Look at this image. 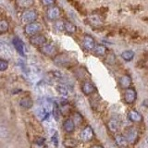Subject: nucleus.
Segmentation results:
<instances>
[{
  "mask_svg": "<svg viewBox=\"0 0 148 148\" xmlns=\"http://www.w3.org/2000/svg\"><path fill=\"white\" fill-rule=\"evenodd\" d=\"M53 61L58 67L69 68L73 63L74 60H73V58L69 54L61 53V54H58V56H56L53 58Z\"/></svg>",
  "mask_w": 148,
  "mask_h": 148,
  "instance_id": "nucleus-1",
  "label": "nucleus"
},
{
  "mask_svg": "<svg viewBox=\"0 0 148 148\" xmlns=\"http://www.w3.org/2000/svg\"><path fill=\"white\" fill-rule=\"evenodd\" d=\"M37 18H38V13H37L36 10L32 8H29V9H24L21 13V21L23 24H30V23L35 22Z\"/></svg>",
  "mask_w": 148,
  "mask_h": 148,
  "instance_id": "nucleus-2",
  "label": "nucleus"
},
{
  "mask_svg": "<svg viewBox=\"0 0 148 148\" xmlns=\"http://www.w3.org/2000/svg\"><path fill=\"white\" fill-rule=\"evenodd\" d=\"M23 30H24V34L26 35L32 37L36 34H40V32L43 31V25H42L40 22L35 21V22L30 23V24L24 25Z\"/></svg>",
  "mask_w": 148,
  "mask_h": 148,
  "instance_id": "nucleus-3",
  "label": "nucleus"
},
{
  "mask_svg": "<svg viewBox=\"0 0 148 148\" xmlns=\"http://www.w3.org/2000/svg\"><path fill=\"white\" fill-rule=\"evenodd\" d=\"M39 51L43 55L46 56V57H49L52 58H54L56 56L58 55V47L53 43H46L45 45L42 46L41 48H39Z\"/></svg>",
  "mask_w": 148,
  "mask_h": 148,
  "instance_id": "nucleus-4",
  "label": "nucleus"
},
{
  "mask_svg": "<svg viewBox=\"0 0 148 148\" xmlns=\"http://www.w3.org/2000/svg\"><path fill=\"white\" fill-rule=\"evenodd\" d=\"M94 137H95V132L91 126H86L85 128H83L80 133V139L83 143L91 142L94 139Z\"/></svg>",
  "mask_w": 148,
  "mask_h": 148,
  "instance_id": "nucleus-5",
  "label": "nucleus"
},
{
  "mask_svg": "<svg viewBox=\"0 0 148 148\" xmlns=\"http://www.w3.org/2000/svg\"><path fill=\"white\" fill-rule=\"evenodd\" d=\"M123 98L124 102L128 105H132L134 102L137 99V92L136 90L134 89L133 87L128 88V89L125 90L124 95H123Z\"/></svg>",
  "mask_w": 148,
  "mask_h": 148,
  "instance_id": "nucleus-6",
  "label": "nucleus"
},
{
  "mask_svg": "<svg viewBox=\"0 0 148 148\" xmlns=\"http://www.w3.org/2000/svg\"><path fill=\"white\" fill-rule=\"evenodd\" d=\"M125 137L127 138L129 143H135L139 138V132L135 127H129L126 131H125Z\"/></svg>",
  "mask_w": 148,
  "mask_h": 148,
  "instance_id": "nucleus-7",
  "label": "nucleus"
},
{
  "mask_svg": "<svg viewBox=\"0 0 148 148\" xmlns=\"http://www.w3.org/2000/svg\"><path fill=\"white\" fill-rule=\"evenodd\" d=\"M29 42L32 46H34V47L41 48L42 46L47 43V40H46V37L44 34H36L34 36L30 37Z\"/></svg>",
  "mask_w": 148,
  "mask_h": 148,
  "instance_id": "nucleus-8",
  "label": "nucleus"
},
{
  "mask_svg": "<svg viewBox=\"0 0 148 148\" xmlns=\"http://www.w3.org/2000/svg\"><path fill=\"white\" fill-rule=\"evenodd\" d=\"M45 16H46V18H47V20H49L50 21H56L59 20V17H60L59 8L57 6L48 8L47 9H46Z\"/></svg>",
  "mask_w": 148,
  "mask_h": 148,
  "instance_id": "nucleus-9",
  "label": "nucleus"
},
{
  "mask_svg": "<svg viewBox=\"0 0 148 148\" xmlns=\"http://www.w3.org/2000/svg\"><path fill=\"white\" fill-rule=\"evenodd\" d=\"M82 46L83 48L87 51H94L95 47V41L92 38V36L89 35V34H84L82 37Z\"/></svg>",
  "mask_w": 148,
  "mask_h": 148,
  "instance_id": "nucleus-10",
  "label": "nucleus"
},
{
  "mask_svg": "<svg viewBox=\"0 0 148 148\" xmlns=\"http://www.w3.org/2000/svg\"><path fill=\"white\" fill-rule=\"evenodd\" d=\"M82 91L85 95H91L96 92V87L90 81H83L82 83Z\"/></svg>",
  "mask_w": 148,
  "mask_h": 148,
  "instance_id": "nucleus-11",
  "label": "nucleus"
},
{
  "mask_svg": "<svg viewBox=\"0 0 148 148\" xmlns=\"http://www.w3.org/2000/svg\"><path fill=\"white\" fill-rule=\"evenodd\" d=\"M13 45L17 52L20 54L21 57H25V45L24 43L18 38V37H14L13 38Z\"/></svg>",
  "mask_w": 148,
  "mask_h": 148,
  "instance_id": "nucleus-12",
  "label": "nucleus"
},
{
  "mask_svg": "<svg viewBox=\"0 0 148 148\" xmlns=\"http://www.w3.org/2000/svg\"><path fill=\"white\" fill-rule=\"evenodd\" d=\"M108 128L111 132H117L120 128V119L118 117H112L108 122Z\"/></svg>",
  "mask_w": 148,
  "mask_h": 148,
  "instance_id": "nucleus-13",
  "label": "nucleus"
},
{
  "mask_svg": "<svg viewBox=\"0 0 148 148\" xmlns=\"http://www.w3.org/2000/svg\"><path fill=\"white\" fill-rule=\"evenodd\" d=\"M119 84L122 89L126 90L128 88H131L132 84V79L130 75H122L119 79Z\"/></svg>",
  "mask_w": 148,
  "mask_h": 148,
  "instance_id": "nucleus-14",
  "label": "nucleus"
},
{
  "mask_svg": "<svg viewBox=\"0 0 148 148\" xmlns=\"http://www.w3.org/2000/svg\"><path fill=\"white\" fill-rule=\"evenodd\" d=\"M128 119L131 120L132 122H135V123H139L143 121V116L142 114L137 111L136 109H132L128 114Z\"/></svg>",
  "mask_w": 148,
  "mask_h": 148,
  "instance_id": "nucleus-15",
  "label": "nucleus"
},
{
  "mask_svg": "<svg viewBox=\"0 0 148 148\" xmlns=\"http://www.w3.org/2000/svg\"><path fill=\"white\" fill-rule=\"evenodd\" d=\"M75 127H76V125L74 123L73 119H65L62 124V128L65 131V132H67V133H72L74 132V130H75Z\"/></svg>",
  "mask_w": 148,
  "mask_h": 148,
  "instance_id": "nucleus-16",
  "label": "nucleus"
},
{
  "mask_svg": "<svg viewBox=\"0 0 148 148\" xmlns=\"http://www.w3.org/2000/svg\"><path fill=\"white\" fill-rule=\"evenodd\" d=\"M114 140L116 145L120 148H126L129 145L127 138L125 137V135H122V134H117V135H115Z\"/></svg>",
  "mask_w": 148,
  "mask_h": 148,
  "instance_id": "nucleus-17",
  "label": "nucleus"
},
{
  "mask_svg": "<svg viewBox=\"0 0 148 148\" xmlns=\"http://www.w3.org/2000/svg\"><path fill=\"white\" fill-rule=\"evenodd\" d=\"M108 47L106 45L102 44H97L94 49V53L98 57H106L108 55Z\"/></svg>",
  "mask_w": 148,
  "mask_h": 148,
  "instance_id": "nucleus-18",
  "label": "nucleus"
},
{
  "mask_svg": "<svg viewBox=\"0 0 148 148\" xmlns=\"http://www.w3.org/2000/svg\"><path fill=\"white\" fill-rule=\"evenodd\" d=\"M17 5L21 8L29 9L31 8L34 4V0H16Z\"/></svg>",
  "mask_w": 148,
  "mask_h": 148,
  "instance_id": "nucleus-19",
  "label": "nucleus"
},
{
  "mask_svg": "<svg viewBox=\"0 0 148 148\" xmlns=\"http://www.w3.org/2000/svg\"><path fill=\"white\" fill-rule=\"evenodd\" d=\"M20 106L22 108L30 109L32 108V106H34V101H32V99L30 98V97H24V98L20 100Z\"/></svg>",
  "mask_w": 148,
  "mask_h": 148,
  "instance_id": "nucleus-20",
  "label": "nucleus"
},
{
  "mask_svg": "<svg viewBox=\"0 0 148 148\" xmlns=\"http://www.w3.org/2000/svg\"><path fill=\"white\" fill-rule=\"evenodd\" d=\"M65 32L69 34H73L77 32V27L71 21H65Z\"/></svg>",
  "mask_w": 148,
  "mask_h": 148,
  "instance_id": "nucleus-21",
  "label": "nucleus"
},
{
  "mask_svg": "<svg viewBox=\"0 0 148 148\" xmlns=\"http://www.w3.org/2000/svg\"><path fill=\"white\" fill-rule=\"evenodd\" d=\"M88 21H89V23L92 26H98L101 24V18L100 16L97 15V14H92L89 17H88Z\"/></svg>",
  "mask_w": 148,
  "mask_h": 148,
  "instance_id": "nucleus-22",
  "label": "nucleus"
},
{
  "mask_svg": "<svg viewBox=\"0 0 148 148\" xmlns=\"http://www.w3.org/2000/svg\"><path fill=\"white\" fill-rule=\"evenodd\" d=\"M63 145L66 148H75L78 145V141L74 138H67L64 140Z\"/></svg>",
  "mask_w": 148,
  "mask_h": 148,
  "instance_id": "nucleus-23",
  "label": "nucleus"
},
{
  "mask_svg": "<svg viewBox=\"0 0 148 148\" xmlns=\"http://www.w3.org/2000/svg\"><path fill=\"white\" fill-rule=\"evenodd\" d=\"M134 52L132 50H125L121 53V58L122 59H124L125 61H132L134 58Z\"/></svg>",
  "mask_w": 148,
  "mask_h": 148,
  "instance_id": "nucleus-24",
  "label": "nucleus"
},
{
  "mask_svg": "<svg viewBox=\"0 0 148 148\" xmlns=\"http://www.w3.org/2000/svg\"><path fill=\"white\" fill-rule=\"evenodd\" d=\"M54 29L58 32H65V21L62 20H58L54 22Z\"/></svg>",
  "mask_w": 148,
  "mask_h": 148,
  "instance_id": "nucleus-25",
  "label": "nucleus"
},
{
  "mask_svg": "<svg viewBox=\"0 0 148 148\" xmlns=\"http://www.w3.org/2000/svg\"><path fill=\"white\" fill-rule=\"evenodd\" d=\"M8 29H9L8 21L7 20H5V18H2V20L0 21V32H1V34H6L8 31Z\"/></svg>",
  "mask_w": 148,
  "mask_h": 148,
  "instance_id": "nucleus-26",
  "label": "nucleus"
},
{
  "mask_svg": "<svg viewBox=\"0 0 148 148\" xmlns=\"http://www.w3.org/2000/svg\"><path fill=\"white\" fill-rule=\"evenodd\" d=\"M56 90L58 92L59 95H61L63 96H67L69 95V91H68V88L64 85H61V84H58L56 86Z\"/></svg>",
  "mask_w": 148,
  "mask_h": 148,
  "instance_id": "nucleus-27",
  "label": "nucleus"
},
{
  "mask_svg": "<svg viewBox=\"0 0 148 148\" xmlns=\"http://www.w3.org/2000/svg\"><path fill=\"white\" fill-rule=\"evenodd\" d=\"M73 121L74 123H75L76 126H80V125L83 122V118H82V116L80 114V113H78V112H75L73 114Z\"/></svg>",
  "mask_w": 148,
  "mask_h": 148,
  "instance_id": "nucleus-28",
  "label": "nucleus"
},
{
  "mask_svg": "<svg viewBox=\"0 0 148 148\" xmlns=\"http://www.w3.org/2000/svg\"><path fill=\"white\" fill-rule=\"evenodd\" d=\"M105 61L108 65H114L116 63V56L113 53H108L106 56Z\"/></svg>",
  "mask_w": 148,
  "mask_h": 148,
  "instance_id": "nucleus-29",
  "label": "nucleus"
},
{
  "mask_svg": "<svg viewBox=\"0 0 148 148\" xmlns=\"http://www.w3.org/2000/svg\"><path fill=\"white\" fill-rule=\"evenodd\" d=\"M60 113H61V109L59 108V106H58V104H54L53 106V116L56 120H58L60 118Z\"/></svg>",
  "mask_w": 148,
  "mask_h": 148,
  "instance_id": "nucleus-30",
  "label": "nucleus"
},
{
  "mask_svg": "<svg viewBox=\"0 0 148 148\" xmlns=\"http://www.w3.org/2000/svg\"><path fill=\"white\" fill-rule=\"evenodd\" d=\"M41 4L45 8H51L54 7L56 4V0H41Z\"/></svg>",
  "mask_w": 148,
  "mask_h": 148,
  "instance_id": "nucleus-31",
  "label": "nucleus"
},
{
  "mask_svg": "<svg viewBox=\"0 0 148 148\" xmlns=\"http://www.w3.org/2000/svg\"><path fill=\"white\" fill-rule=\"evenodd\" d=\"M8 68V61L5 59H0V71H5L6 69Z\"/></svg>",
  "mask_w": 148,
  "mask_h": 148,
  "instance_id": "nucleus-32",
  "label": "nucleus"
},
{
  "mask_svg": "<svg viewBox=\"0 0 148 148\" xmlns=\"http://www.w3.org/2000/svg\"><path fill=\"white\" fill-rule=\"evenodd\" d=\"M52 143H54V145H56V146H58V134H57V132H56L54 135L52 136Z\"/></svg>",
  "mask_w": 148,
  "mask_h": 148,
  "instance_id": "nucleus-33",
  "label": "nucleus"
},
{
  "mask_svg": "<svg viewBox=\"0 0 148 148\" xmlns=\"http://www.w3.org/2000/svg\"><path fill=\"white\" fill-rule=\"evenodd\" d=\"M45 142V138H38L36 140V143L38 145H43Z\"/></svg>",
  "mask_w": 148,
  "mask_h": 148,
  "instance_id": "nucleus-34",
  "label": "nucleus"
},
{
  "mask_svg": "<svg viewBox=\"0 0 148 148\" xmlns=\"http://www.w3.org/2000/svg\"><path fill=\"white\" fill-rule=\"evenodd\" d=\"M143 106H145V108H148V99H145L143 101Z\"/></svg>",
  "mask_w": 148,
  "mask_h": 148,
  "instance_id": "nucleus-35",
  "label": "nucleus"
},
{
  "mask_svg": "<svg viewBox=\"0 0 148 148\" xmlns=\"http://www.w3.org/2000/svg\"><path fill=\"white\" fill-rule=\"evenodd\" d=\"M91 148H105L104 146H102L100 145H92Z\"/></svg>",
  "mask_w": 148,
  "mask_h": 148,
  "instance_id": "nucleus-36",
  "label": "nucleus"
}]
</instances>
